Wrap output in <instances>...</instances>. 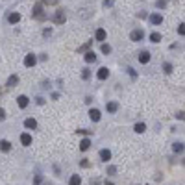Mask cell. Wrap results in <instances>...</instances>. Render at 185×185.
<instances>
[{
    "mask_svg": "<svg viewBox=\"0 0 185 185\" xmlns=\"http://www.w3.org/2000/svg\"><path fill=\"white\" fill-rule=\"evenodd\" d=\"M20 143H22L24 146H30L32 145V135L30 133H20Z\"/></svg>",
    "mask_w": 185,
    "mask_h": 185,
    "instance_id": "obj_12",
    "label": "cell"
},
{
    "mask_svg": "<svg viewBox=\"0 0 185 185\" xmlns=\"http://www.w3.org/2000/svg\"><path fill=\"white\" fill-rule=\"evenodd\" d=\"M91 185H100V180H98V178H94V180H91Z\"/></svg>",
    "mask_w": 185,
    "mask_h": 185,
    "instance_id": "obj_40",
    "label": "cell"
},
{
    "mask_svg": "<svg viewBox=\"0 0 185 185\" xmlns=\"http://www.w3.org/2000/svg\"><path fill=\"white\" fill-rule=\"evenodd\" d=\"M17 84H19V74H11V76L8 78V81H6L8 87H15Z\"/></svg>",
    "mask_w": 185,
    "mask_h": 185,
    "instance_id": "obj_9",
    "label": "cell"
},
{
    "mask_svg": "<svg viewBox=\"0 0 185 185\" xmlns=\"http://www.w3.org/2000/svg\"><path fill=\"white\" fill-rule=\"evenodd\" d=\"M0 145H2V152H9L11 150V143L9 141H2Z\"/></svg>",
    "mask_w": 185,
    "mask_h": 185,
    "instance_id": "obj_24",
    "label": "cell"
},
{
    "mask_svg": "<svg viewBox=\"0 0 185 185\" xmlns=\"http://www.w3.org/2000/svg\"><path fill=\"white\" fill-rule=\"evenodd\" d=\"M150 61V54L146 52V50H143L141 54H139V63H143V65H146Z\"/></svg>",
    "mask_w": 185,
    "mask_h": 185,
    "instance_id": "obj_15",
    "label": "cell"
},
{
    "mask_svg": "<svg viewBox=\"0 0 185 185\" xmlns=\"http://www.w3.org/2000/svg\"><path fill=\"white\" fill-rule=\"evenodd\" d=\"M172 150H174V154H180V152H183V150H185V145H183V143H174Z\"/></svg>",
    "mask_w": 185,
    "mask_h": 185,
    "instance_id": "obj_21",
    "label": "cell"
},
{
    "mask_svg": "<svg viewBox=\"0 0 185 185\" xmlns=\"http://www.w3.org/2000/svg\"><path fill=\"white\" fill-rule=\"evenodd\" d=\"M8 22H9V24H17V22H20V13H17V11L9 13V15H8Z\"/></svg>",
    "mask_w": 185,
    "mask_h": 185,
    "instance_id": "obj_6",
    "label": "cell"
},
{
    "mask_svg": "<svg viewBox=\"0 0 185 185\" xmlns=\"http://www.w3.org/2000/svg\"><path fill=\"white\" fill-rule=\"evenodd\" d=\"M35 63H37L35 54H26L24 56V67H35Z\"/></svg>",
    "mask_w": 185,
    "mask_h": 185,
    "instance_id": "obj_3",
    "label": "cell"
},
{
    "mask_svg": "<svg viewBox=\"0 0 185 185\" xmlns=\"http://www.w3.org/2000/svg\"><path fill=\"white\" fill-rule=\"evenodd\" d=\"M106 109H107V113H117L119 102H107V104H106Z\"/></svg>",
    "mask_w": 185,
    "mask_h": 185,
    "instance_id": "obj_11",
    "label": "cell"
},
{
    "mask_svg": "<svg viewBox=\"0 0 185 185\" xmlns=\"http://www.w3.org/2000/svg\"><path fill=\"white\" fill-rule=\"evenodd\" d=\"M0 119H2V120L6 119V111H4V109H0Z\"/></svg>",
    "mask_w": 185,
    "mask_h": 185,
    "instance_id": "obj_41",
    "label": "cell"
},
{
    "mask_svg": "<svg viewBox=\"0 0 185 185\" xmlns=\"http://www.w3.org/2000/svg\"><path fill=\"white\" fill-rule=\"evenodd\" d=\"M52 20H54V22H56V24H63L65 20H67V15H65V11H63V9H58L56 13H54Z\"/></svg>",
    "mask_w": 185,
    "mask_h": 185,
    "instance_id": "obj_2",
    "label": "cell"
},
{
    "mask_svg": "<svg viewBox=\"0 0 185 185\" xmlns=\"http://www.w3.org/2000/svg\"><path fill=\"white\" fill-rule=\"evenodd\" d=\"M155 8L157 9H165L167 8V0H155Z\"/></svg>",
    "mask_w": 185,
    "mask_h": 185,
    "instance_id": "obj_25",
    "label": "cell"
},
{
    "mask_svg": "<svg viewBox=\"0 0 185 185\" xmlns=\"http://www.w3.org/2000/svg\"><path fill=\"white\" fill-rule=\"evenodd\" d=\"M81 78L89 80V78H91V71H89V68H84V71H81Z\"/></svg>",
    "mask_w": 185,
    "mask_h": 185,
    "instance_id": "obj_28",
    "label": "cell"
},
{
    "mask_svg": "<svg viewBox=\"0 0 185 185\" xmlns=\"http://www.w3.org/2000/svg\"><path fill=\"white\" fill-rule=\"evenodd\" d=\"M50 33H52V28H45V30H43V35H45V37H48Z\"/></svg>",
    "mask_w": 185,
    "mask_h": 185,
    "instance_id": "obj_37",
    "label": "cell"
},
{
    "mask_svg": "<svg viewBox=\"0 0 185 185\" xmlns=\"http://www.w3.org/2000/svg\"><path fill=\"white\" fill-rule=\"evenodd\" d=\"M89 148H91V141L85 137V139L80 141V150H81V152H85V150H89Z\"/></svg>",
    "mask_w": 185,
    "mask_h": 185,
    "instance_id": "obj_16",
    "label": "cell"
},
{
    "mask_svg": "<svg viewBox=\"0 0 185 185\" xmlns=\"http://www.w3.org/2000/svg\"><path fill=\"white\" fill-rule=\"evenodd\" d=\"M41 183H43V176L37 174L35 178H33V185H41Z\"/></svg>",
    "mask_w": 185,
    "mask_h": 185,
    "instance_id": "obj_29",
    "label": "cell"
},
{
    "mask_svg": "<svg viewBox=\"0 0 185 185\" xmlns=\"http://www.w3.org/2000/svg\"><path fill=\"white\" fill-rule=\"evenodd\" d=\"M98 155H100V159H102V161H106V163H107L109 159H111V152H109L107 148H102Z\"/></svg>",
    "mask_w": 185,
    "mask_h": 185,
    "instance_id": "obj_8",
    "label": "cell"
},
{
    "mask_svg": "<svg viewBox=\"0 0 185 185\" xmlns=\"http://www.w3.org/2000/svg\"><path fill=\"white\" fill-rule=\"evenodd\" d=\"M35 100H37V104H39V106H43V104H45V98H43V96H37Z\"/></svg>",
    "mask_w": 185,
    "mask_h": 185,
    "instance_id": "obj_39",
    "label": "cell"
},
{
    "mask_svg": "<svg viewBox=\"0 0 185 185\" xmlns=\"http://www.w3.org/2000/svg\"><path fill=\"white\" fill-rule=\"evenodd\" d=\"M148 20H150V22H152V24H161L163 22V15H159V13H152V15H150L148 17Z\"/></svg>",
    "mask_w": 185,
    "mask_h": 185,
    "instance_id": "obj_5",
    "label": "cell"
},
{
    "mask_svg": "<svg viewBox=\"0 0 185 185\" xmlns=\"http://www.w3.org/2000/svg\"><path fill=\"white\" fill-rule=\"evenodd\" d=\"M178 33H180V35H185V24H183V22L178 26Z\"/></svg>",
    "mask_w": 185,
    "mask_h": 185,
    "instance_id": "obj_32",
    "label": "cell"
},
{
    "mask_svg": "<svg viewBox=\"0 0 185 185\" xmlns=\"http://www.w3.org/2000/svg\"><path fill=\"white\" fill-rule=\"evenodd\" d=\"M80 183H81L80 174H72V176H71V180H68V185H80Z\"/></svg>",
    "mask_w": 185,
    "mask_h": 185,
    "instance_id": "obj_20",
    "label": "cell"
},
{
    "mask_svg": "<svg viewBox=\"0 0 185 185\" xmlns=\"http://www.w3.org/2000/svg\"><path fill=\"white\" fill-rule=\"evenodd\" d=\"M115 172H117V167H113V165H111V167H107V174H109V176H113Z\"/></svg>",
    "mask_w": 185,
    "mask_h": 185,
    "instance_id": "obj_34",
    "label": "cell"
},
{
    "mask_svg": "<svg viewBox=\"0 0 185 185\" xmlns=\"http://www.w3.org/2000/svg\"><path fill=\"white\" fill-rule=\"evenodd\" d=\"M85 63H94V61H96V54H94V52H91V50H89L87 54H85Z\"/></svg>",
    "mask_w": 185,
    "mask_h": 185,
    "instance_id": "obj_18",
    "label": "cell"
},
{
    "mask_svg": "<svg viewBox=\"0 0 185 185\" xmlns=\"http://www.w3.org/2000/svg\"><path fill=\"white\" fill-rule=\"evenodd\" d=\"M80 167H81V168H87V167H91V163H89L87 159H81V161H80Z\"/></svg>",
    "mask_w": 185,
    "mask_h": 185,
    "instance_id": "obj_31",
    "label": "cell"
},
{
    "mask_svg": "<svg viewBox=\"0 0 185 185\" xmlns=\"http://www.w3.org/2000/svg\"><path fill=\"white\" fill-rule=\"evenodd\" d=\"M76 133H81V135H91L93 132H91V130H76Z\"/></svg>",
    "mask_w": 185,
    "mask_h": 185,
    "instance_id": "obj_33",
    "label": "cell"
},
{
    "mask_svg": "<svg viewBox=\"0 0 185 185\" xmlns=\"http://www.w3.org/2000/svg\"><path fill=\"white\" fill-rule=\"evenodd\" d=\"M106 37H107V33H106L104 28H98L96 33H94V39H96V41H106Z\"/></svg>",
    "mask_w": 185,
    "mask_h": 185,
    "instance_id": "obj_13",
    "label": "cell"
},
{
    "mask_svg": "<svg viewBox=\"0 0 185 185\" xmlns=\"http://www.w3.org/2000/svg\"><path fill=\"white\" fill-rule=\"evenodd\" d=\"M176 119H180V120H185V111H180V113H176Z\"/></svg>",
    "mask_w": 185,
    "mask_h": 185,
    "instance_id": "obj_36",
    "label": "cell"
},
{
    "mask_svg": "<svg viewBox=\"0 0 185 185\" xmlns=\"http://www.w3.org/2000/svg\"><path fill=\"white\" fill-rule=\"evenodd\" d=\"M32 17H33V19H37V20H45V19H46V15L43 13V4H41V2H37L35 6H33Z\"/></svg>",
    "mask_w": 185,
    "mask_h": 185,
    "instance_id": "obj_1",
    "label": "cell"
},
{
    "mask_svg": "<svg viewBox=\"0 0 185 185\" xmlns=\"http://www.w3.org/2000/svg\"><path fill=\"white\" fill-rule=\"evenodd\" d=\"M106 185H115V183H113V181H107V180H106Z\"/></svg>",
    "mask_w": 185,
    "mask_h": 185,
    "instance_id": "obj_42",
    "label": "cell"
},
{
    "mask_svg": "<svg viewBox=\"0 0 185 185\" xmlns=\"http://www.w3.org/2000/svg\"><path fill=\"white\" fill-rule=\"evenodd\" d=\"M163 71H165L167 74H170V72H172V63H168V61H165V63H163Z\"/></svg>",
    "mask_w": 185,
    "mask_h": 185,
    "instance_id": "obj_26",
    "label": "cell"
},
{
    "mask_svg": "<svg viewBox=\"0 0 185 185\" xmlns=\"http://www.w3.org/2000/svg\"><path fill=\"white\" fill-rule=\"evenodd\" d=\"M17 104H19V107H26V106H28V96H24V94H20V96L17 98Z\"/></svg>",
    "mask_w": 185,
    "mask_h": 185,
    "instance_id": "obj_19",
    "label": "cell"
},
{
    "mask_svg": "<svg viewBox=\"0 0 185 185\" xmlns=\"http://www.w3.org/2000/svg\"><path fill=\"white\" fill-rule=\"evenodd\" d=\"M91 46H93V41H87L85 45H81L80 48H78V54H87V52H89V48H91Z\"/></svg>",
    "mask_w": 185,
    "mask_h": 185,
    "instance_id": "obj_17",
    "label": "cell"
},
{
    "mask_svg": "<svg viewBox=\"0 0 185 185\" xmlns=\"http://www.w3.org/2000/svg\"><path fill=\"white\" fill-rule=\"evenodd\" d=\"M24 126L28 128V130H35V128H37V120L33 119V117H30V119L24 120Z\"/></svg>",
    "mask_w": 185,
    "mask_h": 185,
    "instance_id": "obj_10",
    "label": "cell"
},
{
    "mask_svg": "<svg viewBox=\"0 0 185 185\" xmlns=\"http://www.w3.org/2000/svg\"><path fill=\"white\" fill-rule=\"evenodd\" d=\"M135 132L137 133H145V130H146V124H145V122H139V124H135Z\"/></svg>",
    "mask_w": 185,
    "mask_h": 185,
    "instance_id": "obj_23",
    "label": "cell"
},
{
    "mask_svg": "<svg viewBox=\"0 0 185 185\" xmlns=\"http://www.w3.org/2000/svg\"><path fill=\"white\" fill-rule=\"evenodd\" d=\"M43 4H46V6H56L58 0H43Z\"/></svg>",
    "mask_w": 185,
    "mask_h": 185,
    "instance_id": "obj_35",
    "label": "cell"
},
{
    "mask_svg": "<svg viewBox=\"0 0 185 185\" xmlns=\"http://www.w3.org/2000/svg\"><path fill=\"white\" fill-rule=\"evenodd\" d=\"M143 37H145V32H143L141 28L139 30H133L132 33H130V39H132V41H141Z\"/></svg>",
    "mask_w": 185,
    "mask_h": 185,
    "instance_id": "obj_4",
    "label": "cell"
},
{
    "mask_svg": "<svg viewBox=\"0 0 185 185\" xmlns=\"http://www.w3.org/2000/svg\"><path fill=\"white\" fill-rule=\"evenodd\" d=\"M89 117H91V120H93V122H98L102 115H100V111H98V109H94V107H93L91 111H89Z\"/></svg>",
    "mask_w": 185,
    "mask_h": 185,
    "instance_id": "obj_14",
    "label": "cell"
},
{
    "mask_svg": "<svg viewBox=\"0 0 185 185\" xmlns=\"http://www.w3.org/2000/svg\"><path fill=\"white\" fill-rule=\"evenodd\" d=\"M107 76H109V71L106 67H102V68H98V72H96V78L102 81V80H107Z\"/></svg>",
    "mask_w": 185,
    "mask_h": 185,
    "instance_id": "obj_7",
    "label": "cell"
},
{
    "mask_svg": "<svg viewBox=\"0 0 185 185\" xmlns=\"http://www.w3.org/2000/svg\"><path fill=\"white\" fill-rule=\"evenodd\" d=\"M104 6H106V8H111V6H113V0H104Z\"/></svg>",
    "mask_w": 185,
    "mask_h": 185,
    "instance_id": "obj_38",
    "label": "cell"
},
{
    "mask_svg": "<svg viewBox=\"0 0 185 185\" xmlns=\"http://www.w3.org/2000/svg\"><path fill=\"white\" fill-rule=\"evenodd\" d=\"M102 54H111V46H109V45H106V43H102Z\"/></svg>",
    "mask_w": 185,
    "mask_h": 185,
    "instance_id": "obj_27",
    "label": "cell"
},
{
    "mask_svg": "<svg viewBox=\"0 0 185 185\" xmlns=\"http://www.w3.org/2000/svg\"><path fill=\"white\" fill-rule=\"evenodd\" d=\"M126 71H128V74H130V76H132V80H135V78H137V74H135V71H133L132 67H128Z\"/></svg>",
    "mask_w": 185,
    "mask_h": 185,
    "instance_id": "obj_30",
    "label": "cell"
},
{
    "mask_svg": "<svg viewBox=\"0 0 185 185\" xmlns=\"http://www.w3.org/2000/svg\"><path fill=\"white\" fill-rule=\"evenodd\" d=\"M150 41H152V43H159V41H161V33L152 32V33H150Z\"/></svg>",
    "mask_w": 185,
    "mask_h": 185,
    "instance_id": "obj_22",
    "label": "cell"
}]
</instances>
